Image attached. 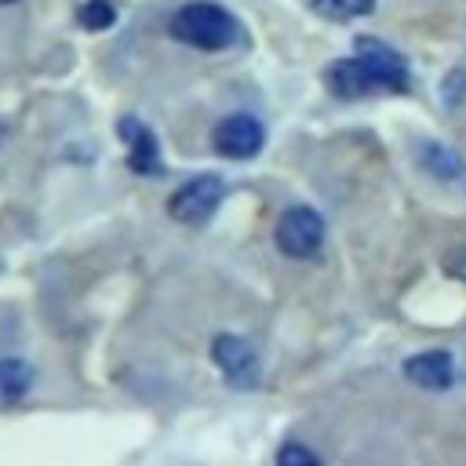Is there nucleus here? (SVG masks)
Segmentation results:
<instances>
[{"label":"nucleus","instance_id":"9b49d317","mask_svg":"<svg viewBox=\"0 0 466 466\" xmlns=\"http://www.w3.org/2000/svg\"><path fill=\"white\" fill-rule=\"evenodd\" d=\"M419 160L437 175V178H459L462 175V164H459V157L451 153V149H444V146H437V142H422V149H419Z\"/></svg>","mask_w":466,"mask_h":466},{"label":"nucleus","instance_id":"423d86ee","mask_svg":"<svg viewBox=\"0 0 466 466\" xmlns=\"http://www.w3.org/2000/svg\"><path fill=\"white\" fill-rule=\"evenodd\" d=\"M116 135L127 142V167H131V171H138V175H157V171H160V149H157V135H153V131H149L142 120H135V116L120 120Z\"/></svg>","mask_w":466,"mask_h":466},{"label":"nucleus","instance_id":"2eb2a0df","mask_svg":"<svg viewBox=\"0 0 466 466\" xmlns=\"http://www.w3.org/2000/svg\"><path fill=\"white\" fill-rule=\"evenodd\" d=\"M0 4H11V0H0Z\"/></svg>","mask_w":466,"mask_h":466},{"label":"nucleus","instance_id":"6e6552de","mask_svg":"<svg viewBox=\"0 0 466 466\" xmlns=\"http://www.w3.org/2000/svg\"><path fill=\"white\" fill-rule=\"evenodd\" d=\"M211 357L233 382H248L255 375V350L237 335H218L211 342Z\"/></svg>","mask_w":466,"mask_h":466},{"label":"nucleus","instance_id":"f03ea898","mask_svg":"<svg viewBox=\"0 0 466 466\" xmlns=\"http://www.w3.org/2000/svg\"><path fill=\"white\" fill-rule=\"evenodd\" d=\"M222 193H226V186H222L218 175H197V178L182 182L171 193L167 211L182 226H200V222H208L215 215V208L222 204Z\"/></svg>","mask_w":466,"mask_h":466},{"label":"nucleus","instance_id":"39448f33","mask_svg":"<svg viewBox=\"0 0 466 466\" xmlns=\"http://www.w3.org/2000/svg\"><path fill=\"white\" fill-rule=\"evenodd\" d=\"M353 58L360 62V69H364L371 87H390V91H404L408 87V66L393 47H386L379 40H357V55Z\"/></svg>","mask_w":466,"mask_h":466},{"label":"nucleus","instance_id":"ddd939ff","mask_svg":"<svg viewBox=\"0 0 466 466\" xmlns=\"http://www.w3.org/2000/svg\"><path fill=\"white\" fill-rule=\"evenodd\" d=\"M80 22H84V29H109L116 22V7L109 0H87L80 7Z\"/></svg>","mask_w":466,"mask_h":466},{"label":"nucleus","instance_id":"0eeeda50","mask_svg":"<svg viewBox=\"0 0 466 466\" xmlns=\"http://www.w3.org/2000/svg\"><path fill=\"white\" fill-rule=\"evenodd\" d=\"M404 375L422 390H444L455 379V364H451V357L444 350H430V353L408 357L404 360Z\"/></svg>","mask_w":466,"mask_h":466},{"label":"nucleus","instance_id":"9d476101","mask_svg":"<svg viewBox=\"0 0 466 466\" xmlns=\"http://www.w3.org/2000/svg\"><path fill=\"white\" fill-rule=\"evenodd\" d=\"M328 84H331V91L342 95V98H360V95L371 91V84H368V76H364V69H360L357 58L335 62V66L328 69Z\"/></svg>","mask_w":466,"mask_h":466},{"label":"nucleus","instance_id":"20e7f679","mask_svg":"<svg viewBox=\"0 0 466 466\" xmlns=\"http://www.w3.org/2000/svg\"><path fill=\"white\" fill-rule=\"evenodd\" d=\"M262 142H266V127H262L258 116H251V113H233V116L218 120L215 131H211L215 153H222V157H229V160H248V157H255V153L262 149Z\"/></svg>","mask_w":466,"mask_h":466},{"label":"nucleus","instance_id":"f8f14e48","mask_svg":"<svg viewBox=\"0 0 466 466\" xmlns=\"http://www.w3.org/2000/svg\"><path fill=\"white\" fill-rule=\"evenodd\" d=\"M375 7V0H313V11L331 18V22H350V18H360Z\"/></svg>","mask_w":466,"mask_h":466},{"label":"nucleus","instance_id":"4468645a","mask_svg":"<svg viewBox=\"0 0 466 466\" xmlns=\"http://www.w3.org/2000/svg\"><path fill=\"white\" fill-rule=\"evenodd\" d=\"M277 462H280V466H317L320 455L309 451V448H302V444H284V448L277 451Z\"/></svg>","mask_w":466,"mask_h":466},{"label":"nucleus","instance_id":"f257e3e1","mask_svg":"<svg viewBox=\"0 0 466 466\" xmlns=\"http://www.w3.org/2000/svg\"><path fill=\"white\" fill-rule=\"evenodd\" d=\"M237 33H240L237 18L226 7L208 4V0L182 4L171 15V36L197 51H226L237 44Z\"/></svg>","mask_w":466,"mask_h":466},{"label":"nucleus","instance_id":"1a4fd4ad","mask_svg":"<svg viewBox=\"0 0 466 466\" xmlns=\"http://www.w3.org/2000/svg\"><path fill=\"white\" fill-rule=\"evenodd\" d=\"M33 386V368L18 357H0V408L18 404Z\"/></svg>","mask_w":466,"mask_h":466},{"label":"nucleus","instance_id":"7ed1b4c3","mask_svg":"<svg viewBox=\"0 0 466 466\" xmlns=\"http://www.w3.org/2000/svg\"><path fill=\"white\" fill-rule=\"evenodd\" d=\"M273 237L288 258H313L324 244V218L313 208H288L277 218Z\"/></svg>","mask_w":466,"mask_h":466}]
</instances>
